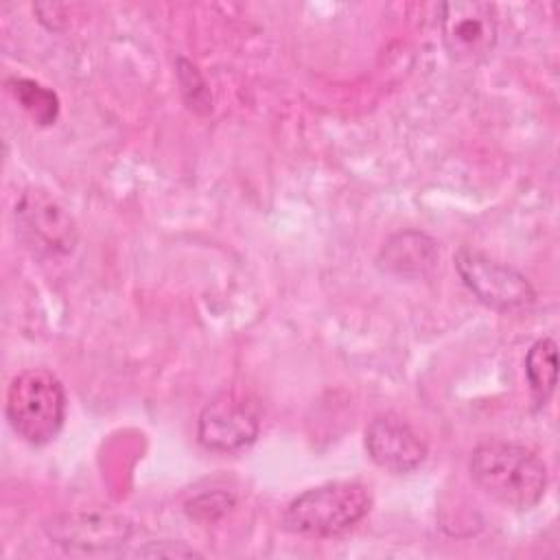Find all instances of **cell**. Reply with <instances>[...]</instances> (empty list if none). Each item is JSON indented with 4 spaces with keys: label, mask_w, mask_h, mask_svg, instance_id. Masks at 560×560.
Here are the masks:
<instances>
[{
    "label": "cell",
    "mask_w": 560,
    "mask_h": 560,
    "mask_svg": "<svg viewBox=\"0 0 560 560\" xmlns=\"http://www.w3.org/2000/svg\"><path fill=\"white\" fill-rule=\"evenodd\" d=\"M260 409L256 400L238 392L214 396L199 413L197 438L203 448L214 453H234L258 438Z\"/></svg>",
    "instance_id": "cell-5"
},
{
    "label": "cell",
    "mask_w": 560,
    "mask_h": 560,
    "mask_svg": "<svg viewBox=\"0 0 560 560\" xmlns=\"http://www.w3.org/2000/svg\"><path fill=\"white\" fill-rule=\"evenodd\" d=\"M525 374L532 398L538 407L547 405L558 383V348L556 341L545 337L538 339L525 357Z\"/></svg>",
    "instance_id": "cell-11"
},
{
    "label": "cell",
    "mask_w": 560,
    "mask_h": 560,
    "mask_svg": "<svg viewBox=\"0 0 560 560\" xmlns=\"http://www.w3.org/2000/svg\"><path fill=\"white\" fill-rule=\"evenodd\" d=\"M365 451L372 462L389 472H413L427 459L424 440L396 416H376L365 429Z\"/></svg>",
    "instance_id": "cell-9"
},
{
    "label": "cell",
    "mask_w": 560,
    "mask_h": 560,
    "mask_svg": "<svg viewBox=\"0 0 560 560\" xmlns=\"http://www.w3.org/2000/svg\"><path fill=\"white\" fill-rule=\"evenodd\" d=\"M9 90L15 96V101L31 114V118L39 125H48L57 116V96L42 88L35 81L26 79H13L9 81Z\"/></svg>",
    "instance_id": "cell-12"
},
{
    "label": "cell",
    "mask_w": 560,
    "mask_h": 560,
    "mask_svg": "<svg viewBox=\"0 0 560 560\" xmlns=\"http://www.w3.org/2000/svg\"><path fill=\"white\" fill-rule=\"evenodd\" d=\"M4 409L18 438L33 446H42L61 431L66 418L63 385L48 370H24L9 383Z\"/></svg>",
    "instance_id": "cell-3"
},
{
    "label": "cell",
    "mask_w": 560,
    "mask_h": 560,
    "mask_svg": "<svg viewBox=\"0 0 560 560\" xmlns=\"http://www.w3.org/2000/svg\"><path fill=\"white\" fill-rule=\"evenodd\" d=\"M15 219L24 241L46 254H66L74 247L77 230L68 212L42 190H28L15 206Z\"/></svg>",
    "instance_id": "cell-8"
},
{
    "label": "cell",
    "mask_w": 560,
    "mask_h": 560,
    "mask_svg": "<svg viewBox=\"0 0 560 560\" xmlns=\"http://www.w3.org/2000/svg\"><path fill=\"white\" fill-rule=\"evenodd\" d=\"M372 508V494L357 481H330L295 497L282 516L284 529L308 538H332L352 529Z\"/></svg>",
    "instance_id": "cell-2"
},
{
    "label": "cell",
    "mask_w": 560,
    "mask_h": 560,
    "mask_svg": "<svg viewBox=\"0 0 560 560\" xmlns=\"http://www.w3.org/2000/svg\"><path fill=\"white\" fill-rule=\"evenodd\" d=\"M455 267L470 293L490 308H523L529 306L536 298L529 280L521 271L486 254L459 249L455 256Z\"/></svg>",
    "instance_id": "cell-4"
},
{
    "label": "cell",
    "mask_w": 560,
    "mask_h": 560,
    "mask_svg": "<svg viewBox=\"0 0 560 560\" xmlns=\"http://www.w3.org/2000/svg\"><path fill=\"white\" fill-rule=\"evenodd\" d=\"M234 499L225 492H208L188 503V514L199 521H214L232 508Z\"/></svg>",
    "instance_id": "cell-13"
},
{
    "label": "cell",
    "mask_w": 560,
    "mask_h": 560,
    "mask_svg": "<svg viewBox=\"0 0 560 560\" xmlns=\"http://www.w3.org/2000/svg\"><path fill=\"white\" fill-rule=\"evenodd\" d=\"M470 477L501 505L514 510L534 508L547 488V466L529 448L512 442L490 440L470 455Z\"/></svg>",
    "instance_id": "cell-1"
},
{
    "label": "cell",
    "mask_w": 560,
    "mask_h": 560,
    "mask_svg": "<svg viewBox=\"0 0 560 560\" xmlns=\"http://www.w3.org/2000/svg\"><path fill=\"white\" fill-rule=\"evenodd\" d=\"M131 532V521L112 512L59 514L46 523V534L55 545L81 553L112 551L125 545Z\"/></svg>",
    "instance_id": "cell-7"
},
{
    "label": "cell",
    "mask_w": 560,
    "mask_h": 560,
    "mask_svg": "<svg viewBox=\"0 0 560 560\" xmlns=\"http://www.w3.org/2000/svg\"><path fill=\"white\" fill-rule=\"evenodd\" d=\"M378 262L394 276L424 278L438 262V249L435 243L422 232H400L383 245Z\"/></svg>",
    "instance_id": "cell-10"
},
{
    "label": "cell",
    "mask_w": 560,
    "mask_h": 560,
    "mask_svg": "<svg viewBox=\"0 0 560 560\" xmlns=\"http://www.w3.org/2000/svg\"><path fill=\"white\" fill-rule=\"evenodd\" d=\"M440 24L442 42L455 61H481L497 44V9L490 2H446L442 4Z\"/></svg>",
    "instance_id": "cell-6"
}]
</instances>
